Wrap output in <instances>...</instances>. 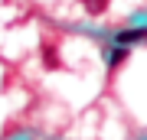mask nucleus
<instances>
[{
  "label": "nucleus",
  "instance_id": "f03ea898",
  "mask_svg": "<svg viewBox=\"0 0 147 140\" xmlns=\"http://www.w3.org/2000/svg\"><path fill=\"white\" fill-rule=\"evenodd\" d=\"M124 59H127V46H118V49L108 56V65H111V68H118L121 62H124Z\"/></svg>",
  "mask_w": 147,
  "mask_h": 140
},
{
  "label": "nucleus",
  "instance_id": "f257e3e1",
  "mask_svg": "<svg viewBox=\"0 0 147 140\" xmlns=\"http://www.w3.org/2000/svg\"><path fill=\"white\" fill-rule=\"evenodd\" d=\"M144 39H147V29H144V26H137V29H121L118 36H115L118 46H134V42H144Z\"/></svg>",
  "mask_w": 147,
  "mask_h": 140
},
{
  "label": "nucleus",
  "instance_id": "7ed1b4c3",
  "mask_svg": "<svg viewBox=\"0 0 147 140\" xmlns=\"http://www.w3.org/2000/svg\"><path fill=\"white\" fill-rule=\"evenodd\" d=\"M105 3H108V0H85V10H88V13H101Z\"/></svg>",
  "mask_w": 147,
  "mask_h": 140
}]
</instances>
